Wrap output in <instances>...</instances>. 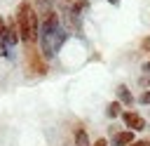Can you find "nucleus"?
I'll list each match as a JSON object with an SVG mask.
<instances>
[{"label":"nucleus","instance_id":"obj_1","mask_svg":"<svg viewBox=\"0 0 150 146\" xmlns=\"http://www.w3.org/2000/svg\"><path fill=\"white\" fill-rule=\"evenodd\" d=\"M14 21L19 26V38L21 42L30 49H35L38 45V35H40V14L35 9V5L30 0H21L16 5V14H14Z\"/></svg>","mask_w":150,"mask_h":146},{"label":"nucleus","instance_id":"obj_2","mask_svg":"<svg viewBox=\"0 0 150 146\" xmlns=\"http://www.w3.org/2000/svg\"><path fill=\"white\" fill-rule=\"evenodd\" d=\"M122 122L131 130V132H143V130H148V122H145V118L141 115V113H136V111H122Z\"/></svg>","mask_w":150,"mask_h":146},{"label":"nucleus","instance_id":"obj_3","mask_svg":"<svg viewBox=\"0 0 150 146\" xmlns=\"http://www.w3.org/2000/svg\"><path fill=\"white\" fill-rule=\"evenodd\" d=\"M28 71H33L38 75H45L47 73V59L40 52H35V49L28 52Z\"/></svg>","mask_w":150,"mask_h":146},{"label":"nucleus","instance_id":"obj_4","mask_svg":"<svg viewBox=\"0 0 150 146\" xmlns=\"http://www.w3.org/2000/svg\"><path fill=\"white\" fill-rule=\"evenodd\" d=\"M134 141H136V132H131V130H120V132L112 134L110 146H131Z\"/></svg>","mask_w":150,"mask_h":146},{"label":"nucleus","instance_id":"obj_5","mask_svg":"<svg viewBox=\"0 0 150 146\" xmlns=\"http://www.w3.org/2000/svg\"><path fill=\"white\" fill-rule=\"evenodd\" d=\"M0 40H2L7 47H14V45H19V40H21V38H19V26H16V21H9V24H7V28H5V35H2Z\"/></svg>","mask_w":150,"mask_h":146},{"label":"nucleus","instance_id":"obj_6","mask_svg":"<svg viewBox=\"0 0 150 146\" xmlns=\"http://www.w3.org/2000/svg\"><path fill=\"white\" fill-rule=\"evenodd\" d=\"M117 97H120L117 101H120L122 106H131V104L136 101V99H134V94H131V89H129L124 82H122V85H117Z\"/></svg>","mask_w":150,"mask_h":146},{"label":"nucleus","instance_id":"obj_7","mask_svg":"<svg viewBox=\"0 0 150 146\" xmlns=\"http://www.w3.org/2000/svg\"><path fill=\"white\" fill-rule=\"evenodd\" d=\"M73 137H75V146H91V141H89V137H87V130H84L82 125H75Z\"/></svg>","mask_w":150,"mask_h":146},{"label":"nucleus","instance_id":"obj_8","mask_svg":"<svg viewBox=\"0 0 150 146\" xmlns=\"http://www.w3.org/2000/svg\"><path fill=\"white\" fill-rule=\"evenodd\" d=\"M73 16H82L84 12H89V0H73L70 9H68Z\"/></svg>","mask_w":150,"mask_h":146},{"label":"nucleus","instance_id":"obj_9","mask_svg":"<svg viewBox=\"0 0 150 146\" xmlns=\"http://www.w3.org/2000/svg\"><path fill=\"white\" fill-rule=\"evenodd\" d=\"M105 115L112 118V120L120 118V115H122V104H120V101H110V104L105 106Z\"/></svg>","mask_w":150,"mask_h":146},{"label":"nucleus","instance_id":"obj_10","mask_svg":"<svg viewBox=\"0 0 150 146\" xmlns=\"http://www.w3.org/2000/svg\"><path fill=\"white\" fill-rule=\"evenodd\" d=\"M138 104H143V106H148V104H150V92H148V89L138 97Z\"/></svg>","mask_w":150,"mask_h":146},{"label":"nucleus","instance_id":"obj_11","mask_svg":"<svg viewBox=\"0 0 150 146\" xmlns=\"http://www.w3.org/2000/svg\"><path fill=\"white\" fill-rule=\"evenodd\" d=\"M91 146H110V144H108V139L98 137V139H94V141H91Z\"/></svg>","mask_w":150,"mask_h":146},{"label":"nucleus","instance_id":"obj_12","mask_svg":"<svg viewBox=\"0 0 150 146\" xmlns=\"http://www.w3.org/2000/svg\"><path fill=\"white\" fill-rule=\"evenodd\" d=\"M138 85H141V87H150V75H143V78L138 80Z\"/></svg>","mask_w":150,"mask_h":146},{"label":"nucleus","instance_id":"obj_13","mask_svg":"<svg viewBox=\"0 0 150 146\" xmlns=\"http://www.w3.org/2000/svg\"><path fill=\"white\" fill-rule=\"evenodd\" d=\"M7 54H9V52H7V45L0 40V57H7Z\"/></svg>","mask_w":150,"mask_h":146},{"label":"nucleus","instance_id":"obj_14","mask_svg":"<svg viewBox=\"0 0 150 146\" xmlns=\"http://www.w3.org/2000/svg\"><path fill=\"white\" fill-rule=\"evenodd\" d=\"M5 28H7V21H5V19H2V16H0V38H2V35H5Z\"/></svg>","mask_w":150,"mask_h":146},{"label":"nucleus","instance_id":"obj_15","mask_svg":"<svg viewBox=\"0 0 150 146\" xmlns=\"http://www.w3.org/2000/svg\"><path fill=\"white\" fill-rule=\"evenodd\" d=\"M141 71H143V73H145V75H150V61H145V64H143V66H141Z\"/></svg>","mask_w":150,"mask_h":146},{"label":"nucleus","instance_id":"obj_16","mask_svg":"<svg viewBox=\"0 0 150 146\" xmlns=\"http://www.w3.org/2000/svg\"><path fill=\"white\" fill-rule=\"evenodd\" d=\"M131 146H148V141H134Z\"/></svg>","mask_w":150,"mask_h":146},{"label":"nucleus","instance_id":"obj_17","mask_svg":"<svg viewBox=\"0 0 150 146\" xmlns=\"http://www.w3.org/2000/svg\"><path fill=\"white\" fill-rule=\"evenodd\" d=\"M108 2H112V5H120V0H108Z\"/></svg>","mask_w":150,"mask_h":146},{"label":"nucleus","instance_id":"obj_18","mask_svg":"<svg viewBox=\"0 0 150 146\" xmlns=\"http://www.w3.org/2000/svg\"><path fill=\"white\" fill-rule=\"evenodd\" d=\"M66 146H73V144H66Z\"/></svg>","mask_w":150,"mask_h":146}]
</instances>
